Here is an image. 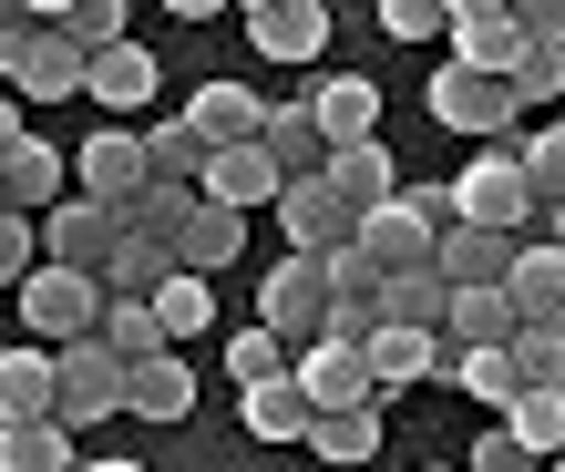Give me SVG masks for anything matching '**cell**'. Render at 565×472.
Masks as SVG:
<instances>
[{"label": "cell", "mask_w": 565, "mask_h": 472, "mask_svg": "<svg viewBox=\"0 0 565 472\" xmlns=\"http://www.w3.org/2000/svg\"><path fill=\"white\" fill-rule=\"evenodd\" d=\"M443 226H452V185H402L381 216H360V257H371L381 278H422Z\"/></svg>", "instance_id": "6da1fadb"}, {"label": "cell", "mask_w": 565, "mask_h": 472, "mask_svg": "<svg viewBox=\"0 0 565 472\" xmlns=\"http://www.w3.org/2000/svg\"><path fill=\"white\" fill-rule=\"evenodd\" d=\"M11 309L31 319V350H73L104 329V278H83V267H31L11 288Z\"/></svg>", "instance_id": "7a4b0ae2"}, {"label": "cell", "mask_w": 565, "mask_h": 472, "mask_svg": "<svg viewBox=\"0 0 565 472\" xmlns=\"http://www.w3.org/2000/svg\"><path fill=\"white\" fill-rule=\"evenodd\" d=\"M452 226L524 247V226H535V195H524V175H514V154H504V144H483V154L452 175Z\"/></svg>", "instance_id": "3957f363"}, {"label": "cell", "mask_w": 565, "mask_h": 472, "mask_svg": "<svg viewBox=\"0 0 565 472\" xmlns=\"http://www.w3.org/2000/svg\"><path fill=\"white\" fill-rule=\"evenodd\" d=\"M257 329H268L288 360L319 350L329 340V257H278L268 288H257Z\"/></svg>", "instance_id": "277c9868"}, {"label": "cell", "mask_w": 565, "mask_h": 472, "mask_svg": "<svg viewBox=\"0 0 565 472\" xmlns=\"http://www.w3.org/2000/svg\"><path fill=\"white\" fill-rule=\"evenodd\" d=\"M114 411H124V360L104 340L52 350V421L62 431H93V421H114Z\"/></svg>", "instance_id": "5b68a950"}, {"label": "cell", "mask_w": 565, "mask_h": 472, "mask_svg": "<svg viewBox=\"0 0 565 472\" xmlns=\"http://www.w3.org/2000/svg\"><path fill=\"white\" fill-rule=\"evenodd\" d=\"M422 104H431V124H443V133H483V144H514V133H524L514 93L483 83V73H462V62H443V73H431Z\"/></svg>", "instance_id": "8992f818"}, {"label": "cell", "mask_w": 565, "mask_h": 472, "mask_svg": "<svg viewBox=\"0 0 565 472\" xmlns=\"http://www.w3.org/2000/svg\"><path fill=\"white\" fill-rule=\"evenodd\" d=\"M145 185H154V164H145V133H135V124H114V133H83V154H73V195H93L104 216H124Z\"/></svg>", "instance_id": "52a82bcc"}, {"label": "cell", "mask_w": 565, "mask_h": 472, "mask_svg": "<svg viewBox=\"0 0 565 472\" xmlns=\"http://www.w3.org/2000/svg\"><path fill=\"white\" fill-rule=\"evenodd\" d=\"M443 42L462 73H483V83H504L514 62H524V31H514V0H462V11H443Z\"/></svg>", "instance_id": "ba28073f"}, {"label": "cell", "mask_w": 565, "mask_h": 472, "mask_svg": "<svg viewBox=\"0 0 565 472\" xmlns=\"http://www.w3.org/2000/svg\"><path fill=\"white\" fill-rule=\"evenodd\" d=\"M288 380H298V400H309V421H319V411H381V400H371V360H360L350 340L298 350V360H288Z\"/></svg>", "instance_id": "9c48e42d"}, {"label": "cell", "mask_w": 565, "mask_h": 472, "mask_svg": "<svg viewBox=\"0 0 565 472\" xmlns=\"http://www.w3.org/2000/svg\"><path fill=\"white\" fill-rule=\"evenodd\" d=\"M31 226H42V267H83V278H104V257L124 236V216H104L93 195H62V206L31 216Z\"/></svg>", "instance_id": "30bf717a"}, {"label": "cell", "mask_w": 565, "mask_h": 472, "mask_svg": "<svg viewBox=\"0 0 565 472\" xmlns=\"http://www.w3.org/2000/svg\"><path fill=\"white\" fill-rule=\"evenodd\" d=\"M83 62L93 52H73L52 31V0H31V52H21V73H11V104H73V93H83Z\"/></svg>", "instance_id": "8fae6325"}, {"label": "cell", "mask_w": 565, "mask_h": 472, "mask_svg": "<svg viewBox=\"0 0 565 472\" xmlns=\"http://www.w3.org/2000/svg\"><path fill=\"white\" fill-rule=\"evenodd\" d=\"M309 124H319L329 154L340 144H381V83L371 73H319L309 83Z\"/></svg>", "instance_id": "7c38bea8"}, {"label": "cell", "mask_w": 565, "mask_h": 472, "mask_svg": "<svg viewBox=\"0 0 565 472\" xmlns=\"http://www.w3.org/2000/svg\"><path fill=\"white\" fill-rule=\"evenodd\" d=\"M268 216H278V236H288V257H340L350 236H360V216H350L329 185H278Z\"/></svg>", "instance_id": "4fadbf2b"}, {"label": "cell", "mask_w": 565, "mask_h": 472, "mask_svg": "<svg viewBox=\"0 0 565 472\" xmlns=\"http://www.w3.org/2000/svg\"><path fill=\"white\" fill-rule=\"evenodd\" d=\"M257 154H268L278 185H319V175H329V144H319V124H309V93L257 114Z\"/></svg>", "instance_id": "5bb4252c"}, {"label": "cell", "mask_w": 565, "mask_h": 472, "mask_svg": "<svg viewBox=\"0 0 565 472\" xmlns=\"http://www.w3.org/2000/svg\"><path fill=\"white\" fill-rule=\"evenodd\" d=\"M504 309H514V329H565V257L545 247V236H524V247H514Z\"/></svg>", "instance_id": "9a60e30c"}, {"label": "cell", "mask_w": 565, "mask_h": 472, "mask_svg": "<svg viewBox=\"0 0 565 472\" xmlns=\"http://www.w3.org/2000/svg\"><path fill=\"white\" fill-rule=\"evenodd\" d=\"M247 42L268 62H298V73H309V62L329 52V11L319 0H247Z\"/></svg>", "instance_id": "2e32d148"}, {"label": "cell", "mask_w": 565, "mask_h": 472, "mask_svg": "<svg viewBox=\"0 0 565 472\" xmlns=\"http://www.w3.org/2000/svg\"><path fill=\"white\" fill-rule=\"evenodd\" d=\"M62 195H73V164L52 154V133H21L11 164H0V206H11V216H52Z\"/></svg>", "instance_id": "e0dca14e"}, {"label": "cell", "mask_w": 565, "mask_h": 472, "mask_svg": "<svg viewBox=\"0 0 565 472\" xmlns=\"http://www.w3.org/2000/svg\"><path fill=\"white\" fill-rule=\"evenodd\" d=\"M195 195L226 206V216H257V206H278V175H268V154H257V144H216L206 175H195Z\"/></svg>", "instance_id": "ac0fdd59"}, {"label": "cell", "mask_w": 565, "mask_h": 472, "mask_svg": "<svg viewBox=\"0 0 565 472\" xmlns=\"http://www.w3.org/2000/svg\"><path fill=\"white\" fill-rule=\"evenodd\" d=\"M83 93H93V104H104L114 124H135V114L154 104V52H145V42H114V52H93V62H83Z\"/></svg>", "instance_id": "d6986e66"}, {"label": "cell", "mask_w": 565, "mask_h": 472, "mask_svg": "<svg viewBox=\"0 0 565 472\" xmlns=\"http://www.w3.org/2000/svg\"><path fill=\"white\" fill-rule=\"evenodd\" d=\"M371 400L391 411V400H402L412 380H431V369H443V340H431V329H371Z\"/></svg>", "instance_id": "ffe728a7"}, {"label": "cell", "mask_w": 565, "mask_h": 472, "mask_svg": "<svg viewBox=\"0 0 565 472\" xmlns=\"http://www.w3.org/2000/svg\"><path fill=\"white\" fill-rule=\"evenodd\" d=\"M257 114H268V104H257V93L247 83H195L185 93V133H195V144H257Z\"/></svg>", "instance_id": "44dd1931"}, {"label": "cell", "mask_w": 565, "mask_h": 472, "mask_svg": "<svg viewBox=\"0 0 565 472\" xmlns=\"http://www.w3.org/2000/svg\"><path fill=\"white\" fill-rule=\"evenodd\" d=\"M237 247H247V216H226V206H206V195H195V226L175 236V278H226V267H237Z\"/></svg>", "instance_id": "7402d4cb"}, {"label": "cell", "mask_w": 565, "mask_h": 472, "mask_svg": "<svg viewBox=\"0 0 565 472\" xmlns=\"http://www.w3.org/2000/svg\"><path fill=\"white\" fill-rule=\"evenodd\" d=\"M329 195H340L350 216H381L391 195H402V175H391V144H340L329 154V175H319Z\"/></svg>", "instance_id": "603a6c76"}, {"label": "cell", "mask_w": 565, "mask_h": 472, "mask_svg": "<svg viewBox=\"0 0 565 472\" xmlns=\"http://www.w3.org/2000/svg\"><path fill=\"white\" fill-rule=\"evenodd\" d=\"M504 267H514L504 236H473V226L431 236V278H443V288H504Z\"/></svg>", "instance_id": "cb8c5ba5"}, {"label": "cell", "mask_w": 565, "mask_h": 472, "mask_svg": "<svg viewBox=\"0 0 565 472\" xmlns=\"http://www.w3.org/2000/svg\"><path fill=\"white\" fill-rule=\"evenodd\" d=\"M124 411L135 421H185L195 411V369L164 350V360H145V369H124Z\"/></svg>", "instance_id": "d4e9b609"}, {"label": "cell", "mask_w": 565, "mask_h": 472, "mask_svg": "<svg viewBox=\"0 0 565 472\" xmlns=\"http://www.w3.org/2000/svg\"><path fill=\"white\" fill-rule=\"evenodd\" d=\"M514 340V309H504V288H452V309H443V350H504Z\"/></svg>", "instance_id": "484cf974"}, {"label": "cell", "mask_w": 565, "mask_h": 472, "mask_svg": "<svg viewBox=\"0 0 565 472\" xmlns=\"http://www.w3.org/2000/svg\"><path fill=\"white\" fill-rule=\"evenodd\" d=\"M431 380H452V390H473V400H483L493 421H504L514 400H524V380H514V360H504V350H462V360L443 350V369H431Z\"/></svg>", "instance_id": "4316f807"}, {"label": "cell", "mask_w": 565, "mask_h": 472, "mask_svg": "<svg viewBox=\"0 0 565 472\" xmlns=\"http://www.w3.org/2000/svg\"><path fill=\"white\" fill-rule=\"evenodd\" d=\"M514 175H524V195H535V216H555L565 206V124H545V133H514Z\"/></svg>", "instance_id": "83f0119b"}, {"label": "cell", "mask_w": 565, "mask_h": 472, "mask_svg": "<svg viewBox=\"0 0 565 472\" xmlns=\"http://www.w3.org/2000/svg\"><path fill=\"white\" fill-rule=\"evenodd\" d=\"M11 421H52V350H11L0 360V431Z\"/></svg>", "instance_id": "f1b7e54d"}, {"label": "cell", "mask_w": 565, "mask_h": 472, "mask_svg": "<svg viewBox=\"0 0 565 472\" xmlns=\"http://www.w3.org/2000/svg\"><path fill=\"white\" fill-rule=\"evenodd\" d=\"M164 278H175V257H164L154 236H114V257H104V298H135V309H145Z\"/></svg>", "instance_id": "f546056e"}, {"label": "cell", "mask_w": 565, "mask_h": 472, "mask_svg": "<svg viewBox=\"0 0 565 472\" xmlns=\"http://www.w3.org/2000/svg\"><path fill=\"white\" fill-rule=\"evenodd\" d=\"M0 472H83V452L62 421H11L0 431Z\"/></svg>", "instance_id": "4dcf8cb0"}, {"label": "cell", "mask_w": 565, "mask_h": 472, "mask_svg": "<svg viewBox=\"0 0 565 472\" xmlns=\"http://www.w3.org/2000/svg\"><path fill=\"white\" fill-rule=\"evenodd\" d=\"M52 31L73 52H114V42H135V11L124 0H52Z\"/></svg>", "instance_id": "1f68e13d"}, {"label": "cell", "mask_w": 565, "mask_h": 472, "mask_svg": "<svg viewBox=\"0 0 565 472\" xmlns=\"http://www.w3.org/2000/svg\"><path fill=\"white\" fill-rule=\"evenodd\" d=\"M443 309H452V288L431 278H381V329H431V340H443Z\"/></svg>", "instance_id": "d6a6232c"}, {"label": "cell", "mask_w": 565, "mask_h": 472, "mask_svg": "<svg viewBox=\"0 0 565 472\" xmlns=\"http://www.w3.org/2000/svg\"><path fill=\"white\" fill-rule=\"evenodd\" d=\"M93 340H104L124 369H145V360H164V350H175V340L154 329V309H135V298H104V329H93Z\"/></svg>", "instance_id": "836d02e7"}, {"label": "cell", "mask_w": 565, "mask_h": 472, "mask_svg": "<svg viewBox=\"0 0 565 472\" xmlns=\"http://www.w3.org/2000/svg\"><path fill=\"white\" fill-rule=\"evenodd\" d=\"M195 226V185H145L135 206H124V236H154L164 257H175V236Z\"/></svg>", "instance_id": "e575fe53"}, {"label": "cell", "mask_w": 565, "mask_h": 472, "mask_svg": "<svg viewBox=\"0 0 565 472\" xmlns=\"http://www.w3.org/2000/svg\"><path fill=\"white\" fill-rule=\"evenodd\" d=\"M309 452L340 462V472H350V462H381V411H319V421H309Z\"/></svg>", "instance_id": "d590c367"}, {"label": "cell", "mask_w": 565, "mask_h": 472, "mask_svg": "<svg viewBox=\"0 0 565 472\" xmlns=\"http://www.w3.org/2000/svg\"><path fill=\"white\" fill-rule=\"evenodd\" d=\"M247 431H257V442H309V400H298V380H257L247 390Z\"/></svg>", "instance_id": "8d00e7d4"}, {"label": "cell", "mask_w": 565, "mask_h": 472, "mask_svg": "<svg viewBox=\"0 0 565 472\" xmlns=\"http://www.w3.org/2000/svg\"><path fill=\"white\" fill-rule=\"evenodd\" d=\"M145 309H154L164 340H195V329H216V288H206V278H164Z\"/></svg>", "instance_id": "74e56055"}, {"label": "cell", "mask_w": 565, "mask_h": 472, "mask_svg": "<svg viewBox=\"0 0 565 472\" xmlns=\"http://www.w3.org/2000/svg\"><path fill=\"white\" fill-rule=\"evenodd\" d=\"M145 164H154V185H195V175H206V144L185 133V114L145 124Z\"/></svg>", "instance_id": "f35d334b"}, {"label": "cell", "mask_w": 565, "mask_h": 472, "mask_svg": "<svg viewBox=\"0 0 565 472\" xmlns=\"http://www.w3.org/2000/svg\"><path fill=\"white\" fill-rule=\"evenodd\" d=\"M504 431H514L535 462H555V452H565V390H524L514 411H504Z\"/></svg>", "instance_id": "ab89813d"}, {"label": "cell", "mask_w": 565, "mask_h": 472, "mask_svg": "<svg viewBox=\"0 0 565 472\" xmlns=\"http://www.w3.org/2000/svg\"><path fill=\"white\" fill-rule=\"evenodd\" d=\"M504 360H514V380H524V390H565V329H514Z\"/></svg>", "instance_id": "60d3db41"}, {"label": "cell", "mask_w": 565, "mask_h": 472, "mask_svg": "<svg viewBox=\"0 0 565 472\" xmlns=\"http://www.w3.org/2000/svg\"><path fill=\"white\" fill-rule=\"evenodd\" d=\"M504 93H514V114H545V104H565V52H524L514 73H504Z\"/></svg>", "instance_id": "b9f144b4"}, {"label": "cell", "mask_w": 565, "mask_h": 472, "mask_svg": "<svg viewBox=\"0 0 565 472\" xmlns=\"http://www.w3.org/2000/svg\"><path fill=\"white\" fill-rule=\"evenodd\" d=\"M226 380H237V390H257V380H288V350L268 340V329H237V340H226Z\"/></svg>", "instance_id": "7bdbcfd3"}, {"label": "cell", "mask_w": 565, "mask_h": 472, "mask_svg": "<svg viewBox=\"0 0 565 472\" xmlns=\"http://www.w3.org/2000/svg\"><path fill=\"white\" fill-rule=\"evenodd\" d=\"M31 267H42V226H31V216H0V298H11Z\"/></svg>", "instance_id": "ee69618b"}, {"label": "cell", "mask_w": 565, "mask_h": 472, "mask_svg": "<svg viewBox=\"0 0 565 472\" xmlns=\"http://www.w3.org/2000/svg\"><path fill=\"white\" fill-rule=\"evenodd\" d=\"M462 472H545V462H535V452H524V442H514V431H504V421H493V431H483V442H473V452H462Z\"/></svg>", "instance_id": "f6af8a7d"}, {"label": "cell", "mask_w": 565, "mask_h": 472, "mask_svg": "<svg viewBox=\"0 0 565 472\" xmlns=\"http://www.w3.org/2000/svg\"><path fill=\"white\" fill-rule=\"evenodd\" d=\"M514 31L524 52H565V0H514Z\"/></svg>", "instance_id": "bcb514c9"}, {"label": "cell", "mask_w": 565, "mask_h": 472, "mask_svg": "<svg viewBox=\"0 0 565 472\" xmlns=\"http://www.w3.org/2000/svg\"><path fill=\"white\" fill-rule=\"evenodd\" d=\"M381 31H391V42H431L443 11H431V0H381Z\"/></svg>", "instance_id": "7dc6e473"}, {"label": "cell", "mask_w": 565, "mask_h": 472, "mask_svg": "<svg viewBox=\"0 0 565 472\" xmlns=\"http://www.w3.org/2000/svg\"><path fill=\"white\" fill-rule=\"evenodd\" d=\"M21 52H31V0H0V83L21 73Z\"/></svg>", "instance_id": "c3c4849f"}, {"label": "cell", "mask_w": 565, "mask_h": 472, "mask_svg": "<svg viewBox=\"0 0 565 472\" xmlns=\"http://www.w3.org/2000/svg\"><path fill=\"white\" fill-rule=\"evenodd\" d=\"M11 144H21V104L0 93V164H11Z\"/></svg>", "instance_id": "681fc988"}, {"label": "cell", "mask_w": 565, "mask_h": 472, "mask_svg": "<svg viewBox=\"0 0 565 472\" xmlns=\"http://www.w3.org/2000/svg\"><path fill=\"white\" fill-rule=\"evenodd\" d=\"M545 247H555V257H565V206H555V216H545Z\"/></svg>", "instance_id": "f907efd6"}, {"label": "cell", "mask_w": 565, "mask_h": 472, "mask_svg": "<svg viewBox=\"0 0 565 472\" xmlns=\"http://www.w3.org/2000/svg\"><path fill=\"white\" fill-rule=\"evenodd\" d=\"M83 472H145V462H83Z\"/></svg>", "instance_id": "816d5d0a"}, {"label": "cell", "mask_w": 565, "mask_h": 472, "mask_svg": "<svg viewBox=\"0 0 565 472\" xmlns=\"http://www.w3.org/2000/svg\"><path fill=\"white\" fill-rule=\"evenodd\" d=\"M422 472H462V462H422Z\"/></svg>", "instance_id": "f5cc1de1"}, {"label": "cell", "mask_w": 565, "mask_h": 472, "mask_svg": "<svg viewBox=\"0 0 565 472\" xmlns=\"http://www.w3.org/2000/svg\"><path fill=\"white\" fill-rule=\"evenodd\" d=\"M545 472H565V452H555V462H545Z\"/></svg>", "instance_id": "db71d44e"}, {"label": "cell", "mask_w": 565, "mask_h": 472, "mask_svg": "<svg viewBox=\"0 0 565 472\" xmlns=\"http://www.w3.org/2000/svg\"><path fill=\"white\" fill-rule=\"evenodd\" d=\"M0 309H11V298H0Z\"/></svg>", "instance_id": "11a10c76"}, {"label": "cell", "mask_w": 565, "mask_h": 472, "mask_svg": "<svg viewBox=\"0 0 565 472\" xmlns=\"http://www.w3.org/2000/svg\"><path fill=\"white\" fill-rule=\"evenodd\" d=\"M0 216H11V206H0Z\"/></svg>", "instance_id": "9f6ffc18"}]
</instances>
